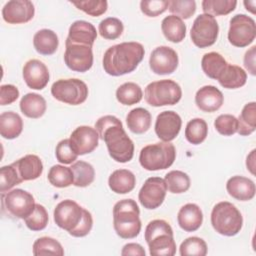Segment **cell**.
<instances>
[{"instance_id": "1f68e13d", "label": "cell", "mask_w": 256, "mask_h": 256, "mask_svg": "<svg viewBox=\"0 0 256 256\" xmlns=\"http://www.w3.org/2000/svg\"><path fill=\"white\" fill-rule=\"evenodd\" d=\"M227 61L224 57L217 52H209L204 54L201 60V67L203 72L211 79L217 80L225 67L227 66Z\"/></svg>"}, {"instance_id": "277c9868", "label": "cell", "mask_w": 256, "mask_h": 256, "mask_svg": "<svg viewBox=\"0 0 256 256\" xmlns=\"http://www.w3.org/2000/svg\"><path fill=\"white\" fill-rule=\"evenodd\" d=\"M144 237L152 256H173L176 253V243L170 224L162 219L150 221L146 228Z\"/></svg>"}, {"instance_id": "f1b7e54d", "label": "cell", "mask_w": 256, "mask_h": 256, "mask_svg": "<svg viewBox=\"0 0 256 256\" xmlns=\"http://www.w3.org/2000/svg\"><path fill=\"white\" fill-rule=\"evenodd\" d=\"M165 38L173 43H180L186 36V25L183 20L175 15L166 16L161 23Z\"/></svg>"}, {"instance_id": "7402d4cb", "label": "cell", "mask_w": 256, "mask_h": 256, "mask_svg": "<svg viewBox=\"0 0 256 256\" xmlns=\"http://www.w3.org/2000/svg\"><path fill=\"white\" fill-rule=\"evenodd\" d=\"M228 194L239 201H249L254 198L256 188L254 182L243 176H232L226 183Z\"/></svg>"}, {"instance_id": "db71d44e", "label": "cell", "mask_w": 256, "mask_h": 256, "mask_svg": "<svg viewBox=\"0 0 256 256\" xmlns=\"http://www.w3.org/2000/svg\"><path fill=\"white\" fill-rule=\"evenodd\" d=\"M121 255L127 256V255H139V256H145L146 252L144 248L138 244V243H128L123 246L121 250Z\"/></svg>"}, {"instance_id": "ac0fdd59", "label": "cell", "mask_w": 256, "mask_h": 256, "mask_svg": "<svg viewBox=\"0 0 256 256\" xmlns=\"http://www.w3.org/2000/svg\"><path fill=\"white\" fill-rule=\"evenodd\" d=\"M182 126V120L175 111H163L158 114L155 122V133L159 139L164 142L174 140Z\"/></svg>"}, {"instance_id": "6da1fadb", "label": "cell", "mask_w": 256, "mask_h": 256, "mask_svg": "<svg viewBox=\"0 0 256 256\" xmlns=\"http://www.w3.org/2000/svg\"><path fill=\"white\" fill-rule=\"evenodd\" d=\"M95 129L108 149L110 157L119 163L129 162L134 155V143L126 134L122 122L113 115L100 117Z\"/></svg>"}, {"instance_id": "9a60e30c", "label": "cell", "mask_w": 256, "mask_h": 256, "mask_svg": "<svg viewBox=\"0 0 256 256\" xmlns=\"http://www.w3.org/2000/svg\"><path fill=\"white\" fill-rule=\"evenodd\" d=\"M179 59L176 51L168 46L156 47L150 54L149 66L157 75L173 73L178 67Z\"/></svg>"}, {"instance_id": "3957f363", "label": "cell", "mask_w": 256, "mask_h": 256, "mask_svg": "<svg viewBox=\"0 0 256 256\" xmlns=\"http://www.w3.org/2000/svg\"><path fill=\"white\" fill-rule=\"evenodd\" d=\"M140 210L133 199L118 201L113 207V227L118 236L132 239L141 231Z\"/></svg>"}, {"instance_id": "681fc988", "label": "cell", "mask_w": 256, "mask_h": 256, "mask_svg": "<svg viewBox=\"0 0 256 256\" xmlns=\"http://www.w3.org/2000/svg\"><path fill=\"white\" fill-rule=\"evenodd\" d=\"M55 155L57 160L63 164H72L78 157L72 149L69 139H63L57 144Z\"/></svg>"}, {"instance_id": "f35d334b", "label": "cell", "mask_w": 256, "mask_h": 256, "mask_svg": "<svg viewBox=\"0 0 256 256\" xmlns=\"http://www.w3.org/2000/svg\"><path fill=\"white\" fill-rule=\"evenodd\" d=\"M33 255H64V249L60 242L51 237H40L33 244Z\"/></svg>"}, {"instance_id": "52a82bcc", "label": "cell", "mask_w": 256, "mask_h": 256, "mask_svg": "<svg viewBox=\"0 0 256 256\" xmlns=\"http://www.w3.org/2000/svg\"><path fill=\"white\" fill-rule=\"evenodd\" d=\"M146 102L154 107L175 105L182 97V90L178 83L170 79H163L149 83L144 94Z\"/></svg>"}, {"instance_id": "8992f818", "label": "cell", "mask_w": 256, "mask_h": 256, "mask_svg": "<svg viewBox=\"0 0 256 256\" xmlns=\"http://www.w3.org/2000/svg\"><path fill=\"white\" fill-rule=\"evenodd\" d=\"M176 158V149L170 142H158L143 147L140 151V165L148 171L169 168Z\"/></svg>"}, {"instance_id": "7a4b0ae2", "label": "cell", "mask_w": 256, "mask_h": 256, "mask_svg": "<svg viewBox=\"0 0 256 256\" xmlns=\"http://www.w3.org/2000/svg\"><path fill=\"white\" fill-rule=\"evenodd\" d=\"M144 54V47L138 42H122L113 45L104 53L103 68L111 76L131 73L143 60Z\"/></svg>"}, {"instance_id": "816d5d0a", "label": "cell", "mask_w": 256, "mask_h": 256, "mask_svg": "<svg viewBox=\"0 0 256 256\" xmlns=\"http://www.w3.org/2000/svg\"><path fill=\"white\" fill-rule=\"evenodd\" d=\"M19 97V90L12 84L1 85L0 87V104L2 106L15 102Z\"/></svg>"}, {"instance_id": "4316f807", "label": "cell", "mask_w": 256, "mask_h": 256, "mask_svg": "<svg viewBox=\"0 0 256 256\" xmlns=\"http://www.w3.org/2000/svg\"><path fill=\"white\" fill-rule=\"evenodd\" d=\"M23 130V120L19 114L6 111L0 115V134L5 139L17 138Z\"/></svg>"}, {"instance_id": "5bb4252c", "label": "cell", "mask_w": 256, "mask_h": 256, "mask_svg": "<svg viewBox=\"0 0 256 256\" xmlns=\"http://www.w3.org/2000/svg\"><path fill=\"white\" fill-rule=\"evenodd\" d=\"M167 186L164 179L160 177L148 178L141 187L138 199L141 205L149 210L158 208L165 200Z\"/></svg>"}, {"instance_id": "e575fe53", "label": "cell", "mask_w": 256, "mask_h": 256, "mask_svg": "<svg viewBox=\"0 0 256 256\" xmlns=\"http://www.w3.org/2000/svg\"><path fill=\"white\" fill-rule=\"evenodd\" d=\"M143 97L141 87L134 82H126L120 85L116 90V98L120 104L134 105L139 103Z\"/></svg>"}, {"instance_id": "74e56055", "label": "cell", "mask_w": 256, "mask_h": 256, "mask_svg": "<svg viewBox=\"0 0 256 256\" xmlns=\"http://www.w3.org/2000/svg\"><path fill=\"white\" fill-rule=\"evenodd\" d=\"M47 177L50 184L57 188L68 187L74 182V176L71 168L63 165L52 166Z\"/></svg>"}, {"instance_id": "ffe728a7", "label": "cell", "mask_w": 256, "mask_h": 256, "mask_svg": "<svg viewBox=\"0 0 256 256\" xmlns=\"http://www.w3.org/2000/svg\"><path fill=\"white\" fill-rule=\"evenodd\" d=\"M224 102L222 92L213 85L201 87L195 95V103L197 107L204 112H215L221 108Z\"/></svg>"}, {"instance_id": "ba28073f", "label": "cell", "mask_w": 256, "mask_h": 256, "mask_svg": "<svg viewBox=\"0 0 256 256\" xmlns=\"http://www.w3.org/2000/svg\"><path fill=\"white\" fill-rule=\"evenodd\" d=\"M52 96L69 105H80L88 97V87L80 79H59L51 86Z\"/></svg>"}, {"instance_id": "9c48e42d", "label": "cell", "mask_w": 256, "mask_h": 256, "mask_svg": "<svg viewBox=\"0 0 256 256\" xmlns=\"http://www.w3.org/2000/svg\"><path fill=\"white\" fill-rule=\"evenodd\" d=\"M35 205L32 194L23 189H13L2 193L3 210L15 218L25 219L33 212Z\"/></svg>"}, {"instance_id": "44dd1931", "label": "cell", "mask_w": 256, "mask_h": 256, "mask_svg": "<svg viewBox=\"0 0 256 256\" xmlns=\"http://www.w3.org/2000/svg\"><path fill=\"white\" fill-rule=\"evenodd\" d=\"M96 38V28L90 22L84 20H77L71 24L66 42L83 44L92 47Z\"/></svg>"}, {"instance_id": "603a6c76", "label": "cell", "mask_w": 256, "mask_h": 256, "mask_svg": "<svg viewBox=\"0 0 256 256\" xmlns=\"http://www.w3.org/2000/svg\"><path fill=\"white\" fill-rule=\"evenodd\" d=\"M177 221L181 229L186 232H194L200 228L203 222V213L200 207L194 203L182 206L177 215Z\"/></svg>"}, {"instance_id": "7c38bea8", "label": "cell", "mask_w": 256, "mask_h": 256, "mask_svg": "<svg viewBox=\"0 0 256 256\" xmlns=\"http://www.w3.org/2000/svg\"><path fill=\"white\" fill-rule=\"evenodd\" d=\"M84 208L73 200L66 199L59 202L54 209V222L56 225L70 233L83 218Z\"/></svg>"}, {"instance_id": "60d3db41", "label": "cell", "mask_w": 256, "mask_h": 256, "mask_svg": "<svg viewBox=\"0 0 256 256\" xmlns=\"http://www.w3.org/2000/svg\"><path fill=\"white\" fill-rule=\"evenodd\" d=\"M124 26L120 19L108 17L103 19L98 26V31L101 37L107 40H115L123 33Z\"/></svg>"}, {"instance_id": "f907efd6", "label": "cell", "mask_w": 256, "mask_h": 256, "mask_svg": "<svg viewBox=\"0 0 256 256\" xmlns=\"http://www.w3.org/2000/svg\"><path fill=\"white\" fill-rule=\"evenodd\" d=\"M92 226H93L92 215L88 210L84 209L82 220L80 221L78 226L74 230H72L69 234L73 237H84L87 234H89V232L92 229Z\"/></svg>"}, {"instance_id": "d6a6232c", "label": "cell", "mask_w": 256, "mask_h": 256, "mask_svg": "<svg viewBox=\"0 0 256 256\" xmlns=\"http://www.w3.org/2000/svg\"><path fill=\"white\" fill-rule=\"evenodd\" d=\"M238 130L241 136H248L256 129V103L254 101L247 103L239 117H238Z\"/></svg>"}, {"instance_id": "d6986e66", "label": "cell", "mask_w": 256, "mask_h": 256, "mask_svg": "<svg viewBox=\"0 0 256 256\" xmlns=\"http://www.w3.org/2000/svg\"><path fill=\"white\" fill-rule=\"evenodd\" d=\"M49 70L38 59L27 61L23 67V79L26 85L35 90H42L49 82Z\"/></svg>"}, {"instance_id": "f6af8a7d", "label": "cell", "mask_w": 256, "mask_h": 256, "mask_svg": "<svg viewBox=\"0 0 256 256\" xmlns=\"http://www.w3.org/2000/svg\"><path fill=\"white\" fill-rule=\"evenodd\" d=\"M71 4L76 6L79 10L93 17H98L104 14L108 8V2L106 0L71 1Z\"/></svg>"}, {"instance_id": "8fae6325", "label": "cell", "mask_w": 256, "mask_h": 256, "mask_svg": "<svg viewBox=\"0 0 256 256\" xmlns=\"http://www.w3.org/2000/svg\"><path fill=\"white\" fill-rule=\"evenodd\" d=\"M256 37V24L253 18L245 14H237L230 20L228 40L235 47H246Z\"/></svg>"}, {"instance_id": "ab89813d", "label": "cell", "mask_w": 256, "mask_h": 256, "mask_svg": "<svg viewBox=\"0 0 256 256\" xmlns=\"http://www.w3.org/2000/svg\"><path fill=\"white\" fill-rule=\"evenodd\" d=\"M237 5L235 0H204L202 1V10L205 14L211 16L227 15L234 11Z\"/></svg>"}, {"instance_id": "ee69618b", "label": "cell", "mask_w": 256, "mask_h": 256, "mask_svg": "<svg viewBox=\"0 0 256 256\" xmlns=\"http://www.w3.org/2000/svg\"><path fill=\"white\" fill-rule=\"evenodd\" d=\"M26 226L32 231H41L46 228L49 217L43 205L36 204L33 212L24 219Z\"/></svg>"}, {"instance_id": "c3c4849f", "label": "cell", "mask_w": 256, "mask_h": 256, "mask_svg": "<svg viewBox=\"0 0 256 256\" xmlns=\"http://www.w3.org/2000/svg\"><path fill=\"white\" fill-rule=\"evenodd\" d=\"M169 6V1L164 0H143L140 2L142 13L149 17H157L164 13Z\"/></svg>"}, {"instance_id": "d590c367", "label": "cell", "mask_w": 256, "mask_h": 256, "mask_svg": "<svg viewBox=\"0 0 256 256\" xmlns=\"http://www.w3.org/2000/svg\"><path fill=\"white\" fill-rule=\"evenodd\" d=\"M208 134V126L202 118H194L190 120L185 128V138L191 144L198 145L202 143Z\"/></svg>"}, {"instance_id": "83f0119b", "label": "cell", "mask_w": 256, "mask_h": 256, "mask_svg": "<svg viewBox=\"0 0 256 256\" xmlns=\"http://www.w3.org/2000/svg\"><path fill=\"white\" fill-rule=\"evenodd\" d=\"M46 108V100L37 93H27L20 100V110L28 118H40L44 115Z\"/></svg>"}, {"instance_id": "4dcf8cb0", "label": "cell", "mask_w": 256, "mask_h": 256, "mask_svg": "<svg viewBox=\"0 0 256 256\" xmlns=\"http://www.w3.org/2000/svg\"><path fill=\"white\" fill-rule=\"evenodd\" d=\"M152 117L145 108H134L126 116V123L129 130L135 134H143L149 130Z\"/></svg>"}, {"instance_id": "d4e9b609", "label": "cell", "mask_w": 256, "mask_h": 256, "mask_svg": "<svg viewBox=\"0 0 256 256\" xmlns=\"http://www.w3.org/2000/svg\"><path fill=\"white\" fill-rule=\"evenodd\" d=\"M109 188L117 194L131 192L136 185L135 175L127 169H118L112 172L108 179Z\"/></svg>"}, {"instance_id": "f546056e", "label": "cell", "mask_w": 256, "mask_h": 256, "mask_svg": "<svg viewBox=\"0 0 256 256\" xmlns=\"http://www.w3.org/2000/svg\"><path fill=\"white\" fill-rule=\"evenodd\" d=\"M217 80L226 89H237L245 85L247 74L241 67L228 63Z\"/></svg>"}, {"instance_id": "5b68a950", "label": "cell", "mask_w": 256, "mask_h": 256, "mask_svg": "<svg viewBox=\"0 0 256 256\" xmlns=\"http://www.w3.org/2000/svg\"><path fill=\"white\" fill-rule=\"evenodd\" d=\"M211 224L217 233L231 237L240 232L243 225V217L234 204L222 201L212 209Z\"/></svg>"}, {"instance_id": "b9f144b4", "label": "cell", "mask_w": 256, "mask_h": 256, "mask_svg": "<svg viewBox=\"0 0 256 256\" xmlns=\"http://www.w3.org/2000/svg\"><path fill=\"white\" fill-rule=\"evenodd\" d=\"M179 253L181 256H205L207 254V244L202 238L192 236L181 243Z\"/></svg>"}, {"instance_id": "11a10c76", "label": "cell", "mask_w": 256, "mask_h": 256, "mask_svg": "<svg viewBox=\"0 0 256 256\" xmlns=\"http://www.w3.org/2000/svg\"><path fill=\"white\" fill-rule=\"evenodd\" d=\"M255 149L250 152L246 159V167L251 172V174H255Z\"/></svg>"}, {"instance_id": "f5cc1de1", "label": "cell", "mask_w": 256, "mask_h": 256, "mask_svg": "<svg viewBox=\"0 0 256 256\" xmlns=\"http://www.w3.org/2000/svg\"><path fill=\"white\" fill-rule=\"evenodd\" d=\"M255 52L256 46H252L249 50L246 51L244 56V66L251 75H255Z\"/></svg>"}, {"instance_id": "e0dca14e", "label": "cell", "mask_w": 256, "mask_h": 256, "mask_svg": "<svg viewBox=\"0 0 256 256\" xmlns=\"http://www.w3.org/2000/svg\"><path fill=\"white\" fill-rule=\"evenodd\" d=\"M35 14V8L29 0H11L2 8V17L9 24L29 22Z\"/></svg>"}, {"instance_id": "7bdbcfd3", "label": "cell", "mask_w": 256, "mask_h": 256, "mask_svg": "<svg viewBox=\"0 0 256 256\" xmlns=\"http://www.w3.org/2000/svg\"><path fill=\"white\" fill-rule=\"evenodd\" d=\"M21 179L16 167L12 164L1 167L0 169V192L5 193L9 191L14 186L22 183Z\"/></svg>"}, {"instance_id": "8d00e7d4", "label": "cell", "mask_w": 256, "mask_h": 256, "mask_svg": "<svg viewBox=\"0 0 256 256\" xmlns=\"http://www.w3.org/2000/svg\"><path fill=\"white\" fill-rule=\"evenodd\" d=\"M164 181L167 190L173 194L186 192L190 188V178L188 174L180 170H172L165 175Z\"/></svg>"}, {"instance_id": "9f6ffc18", "label": "cell", "mask_w": 256, "mask_h": 256, "mask_svg": "<svg viewBox=\"0 0 256 256\" xmlns=\"http://www.w3.org/2000/svg\"><path fill=\"white\" fill-rule=\"evenodd\" d=\"M255 5H256V2L254 0L244 1V6H245L246 10H248L252 14H255Z\"/></svg>"}, {"instance_id": "484cf974", "label": "cell", "mask_w": 256, "mask_h": 256, "mask_svg": "<svg viewBox=\"0 0 256 256\" xmlns=\"http://www.w3.org/2000/svg\"><path fill=\"white\" fill-rule=\"evenodd\" d=\"M33 45L41 55H52L56 52L59 40L57 34L50 29H41L34 34Z\"/></svg>"}, {"instance_id": "bcb514c9", "label": "cell", "mask_w": 256, "mask_h": 256, "mask_svg": "<svg viewBox=\"0 0 256 256\" xmlns=\"http://www.w3.org/2000/svg\"><path fill=\"white\" fill-rule=\"evenodd\" d=\"M168 9L181 19H189L196 11V2L194 0H172L169 1Z\"/></svg>"}, {"instance_id": "4fadbf2b", "label": "cell", "mask_w": 256, "mask_h": 256, "mask_svg": "<svg viewBox=\"0 0 256 256\" xmlns=\"http://www.w3.org/2000/svg\"><path fill=\"white\" fill-rule=\"evenodd\" d=\"M64 62L66 66L75 72H86L93 65L92 47L83 44L65 42Z\"/></svg>"}, {"instance_id": "7dc6e473", "label": "cell", "mask_w": 256, "mask_h": 256, "mask_svg": "<svg viewBox=\"0 0 256 256\" xmlns=\"http://www.w3.org/2000/svg\"><path fill=\"white\" fill-rule=\"evenodd\" d=\"M214 127L221 135L231 136L238 130V120L234 115L222 114L215 119Z\"/></svg>"}, {"instance_id": "2e32d148", "label": "cell", "mask_w": 256, "mask_h": 256, "mask_svg": "<svg viewBox=\"0 0 256 256\" xmlns=\"http://www.w3.org/2000/svg\"><path fill=\"white\" fill-rule=\"evenodd\" d=\"M70 145L77 155L91 153L98 146L99 134L90 126H79L70 135Z\"/></svg>"}, {"instance_id": "836d02e7", "label": "cell", "mask_w": 256, "mask_h": 256, "mask_svg": "<svg viewBox=\"0 0 256 256\" xmlns=\"http://www.w3.org/2000/svg\"><path fill=\"white\" fill-rule=\"evenodd\" d=\"M70 168L74 176L73 185L77 187H87L94 181L95 170L90 163L79 160L73 163Z\"/></svg>"}, {"instance_id": "cb8c5ba5", "label": "cell", "mask_w": 256, "mask_h": 256, "mask_svg": "<svg viewBox=\"0 0 256 256\" xmlns=\"http://www.w3.org/2000/svg\"><path fill=\"white\" fill-rule=\"evenodd\" d=\"M21 179L23 181L35 180L43 172V164L41 159L34 154H28L13 162Z\"/></svg>"}, {"instance_id": "30bf717a", "label": "cell", "mask_w": 256, "mask_h": 256, "mask_svg": "<svg viewBox=\"0 0 256 256\" xmlns=\"http://www.w3.org/2000/svg\"><path fill=\"white\" fill-rule=\"evenodd\" d=\"M219 25L215 17L209 14H200L194 20L190 37L193 44L199 48H207L213 45L218 37Z\"/></svg>"}]
</instances>
